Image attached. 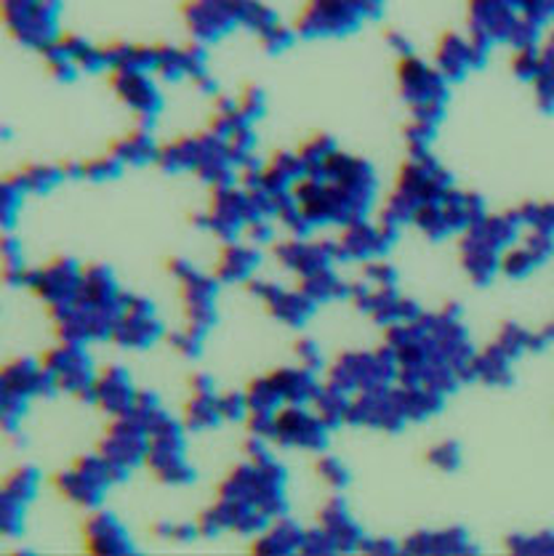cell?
<instances>
[{"instance_id":"1","label":"cell","mask_w":554,"mask_h":556,"mask_svg":"<svg viewBox=\"0 0 554 556\" xmlns=\"http://www.w3.org/2000/svg\"><path fill=\"white\" fill-rule=\"evenodd\" d=\"M9 22L27 38H38L51 25V0H5Z\"/></svg>"},{"instance_id":"2","label":"cell","mask_w":554,"mask_h":556,"mask_svg":"<svg viewBox=\"0 0 554 556\" xmlns=\"http://www.w3.org/2000/svg\"><path fill=\"white\" fill-rule=\"evenodd\" d=\"M229 9H235V3H229V0H198L192 9V27L214 29L222 25Z\"/></svg>"}]
</instances>
